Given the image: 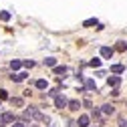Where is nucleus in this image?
Wrapping results in <instances>:
<instances>
[{
	"label": "nucleus",
	"mask_w": 127,
	"mask_h": 127,
	"mask_svg": "<svg viewBox=\"0 0 127 127\" xmlns=\"http://www.w3.org/2000/svg\"><path fill=\"white\" fill-rule=\"evenodd\" d=\"M14 119H16V117H14V113H10V111H8V113H2V115H0V125L14 123Z\"/></svg>",
	"instance_id": "nucleus-3"
},
{
	"label": "nucleus",
	"mask_w": 127,
	"mask_h": 127,
	"mask_svg": "<svg viewBox=\"0 0 127 127\" xmlns=\"http://www.w3.org/2000/svg\"><path fill=\"white\" fill-rule=\"evenodd\" d=\"M20 67H22V63H20V61H12V63H10V69H12V71H18Z\"/></svg>",
	"instance_id": "nucleus-17"
},
{
	"label": "nucleus",
	"mask_w": 127,
	"mask_h": 127,
	"mask_svg": "<svg viewBox=\"0 0 127 127\" xmlns=\"http://www.w3.org/2000/svg\"><path fill=\"white\" fill-rule=\"evenodd\" d=\"M0 20H10V12H0Z\"/></svg>",
	"instance_id": "nucleus-21"
},
{
	"label": "nucleus",
	"mask_w": 127,
	"mask_h": 127,
	"mask_svg": "<svg viewBox=\"0 0 127 127\" xmlns=\"http://www.w3.org/2000/svg\"><path fill=\"white\" fill-rule=\"evenodd\" d=\"M67 73H69L67 67H55V75H59V77H67Z\"/></svg>",
	"instance_id": "nucleus-10"
},
{
	"label": "nucleus",
	"mask_w": 127,
	"mask_h": 127,
	"mask_svg": "<svg viewBox=\"0 0 127 127\" xmlns=\"http://www.w3.org/2000/svg\"><path fill=\"white\" fill-rule=\"evenodd\" d=\"M12 127H24V123H12Z\"/></svg>",
	"instance_id": "nucleus-26"
},
{
	"label": "nucleus",
	"mask_w": 127,
	"mask_h": 127,
	"mask_svg": "<svg viewBox=\"0 0 127 127\" xmlns=\"http://www.w3.org/2000/svg\"><path fill=\"white\" fill-rule=\"evenodd\" d=\"M115 51H119V53H125V51H127V44H125V42H117Z\"/></svg>",
	"instance_id": "nucleus-18"
},
{
	"label": "nucleus",
	"mask_w": 127,
	"mask_h": 127,
	"mask_svg": "<svg viewBox=\"0 0 127 127\" xmlns=\"http://www.w3.org/2000/svg\"><path fill=\"white\" fill-rule=\"evenodd\" d=\"M117 121H119V127H127V119L125 117H119Z\"/></svg>",
	"instance_id": "nucleus-24"
},
{
	"label": "nucleus",
	"mask_w": 127,
	"mask_h": 127,
	"mask_svg": "<svg viewBox=\"0 0 127 127\" xmlns=\"http://www.w3.org/2000/svg\"><path fill=\"white\" fill-rule=\"evenodd\" d=\"M55 65H57V59H53V57L44 59V67H55Z\"/></svg>",
	"instance_id": "nucleus-14"
},
{
	"label": "nucleus",
	"mask_w": 127,
	"mask_h": 127,
	"mask_svg": "<svg viewBox=\"0 0 127 127\" xmlns=\"http://www.w3.org/2000/svg\"><path fill=\"white\" fill-rule=\"evenodd\" d=\"M89 65H91L93 69H99V67H101V59H93V61L89 63Z\"/></svg>",
	"instance_id": "nucleus-19"
},
{
	"label": "nucleus",
	"mask_w": 127,
	"mask_h": 127,
	"mask_svg": "<svg viewBox=\"0 0 127 127\" xmlns=\"http://www.w3.org/2000/svg\"><path fill=\"white\" fill-rule=\"evenodd\" d=\"M34 85H36V89H46V85H49V83H46L44 79H38V81H36Z\"/></svg>",
	"instance_id": "nucleus-16"
},
{
	"label": "nucleus",
	"mask_w": 127,
	"mask_h": 127,
	"mask_svg": "<svg viewBox=\"0 0 127 127\" xmlns=\"http://www.w3.org/2000/svg\"><path fill=\"white\" fill-rule=\"evenodd\" d=\"M89 115H81V117H79V121H77V125L79 127H89Z\"/></svg>",
	"instance_id": "nucleus-8"
},
{
	"label": "nucleus",
	"mask_w": 127,
	"mask_h": 127,
	"mask_svg": "<svg viewBox=\"0 0 127 127\" xmlns=\"http://www.w3.org/2000/svg\"><path fill=\"white\" fill-rule=\"evenodd\" d=\"M119 83H121V79H119L117 75H113V77H109V79H107V85H109V87H113V89H119Z\"/></svg>",
	"instance_id": "nucleus-4"
},
{
	"label": "nucleus",
	"mask_w": 127,
	"mask_h": 127,
	"mask_svg": "<svg viewBox=\"0 0 127 127\" xmlns=\"http://www.w3.org/2000/svg\"><path fill=\"white\" fill-rule=\"evenodd\" d=\"M12 105H16V107H22V99H18V97L14 99V97H12Z\"/></svg>",
	"instance_id": "nucleus-22"
},
{
	"label": "nucleus",
	"mask_w": 127,
	"mask_h": 127,
	"mask_svg": "<svg viewBox=\"0 0 127 127\" xmlns=\"http://www.w3.org/2000/svg\"><path fill=\"white\" fill-rule=\"evenodd\" d=\"M113 53H115V49H111V46H103V49H101V57L103 59H111Z\"/></svg>",
	"instance_id": "nucleus-6"
},
{
	"label": "nucleus",
	"mask_w": 127,
	"mask_h": 127,
	"mask_svg": "<svg viewBox=\"0 0 127 127\" xmlns=\"http://www.w3.org/2000/svg\"><path fill=\"white\" fill-rule=\"evenodd\" d=\"M22 65H24L26 69H32V67H34V61H24V63H22Z\"/></svg>",
	"instance_id": "nucleus-23"
},
{
	"label": "nucleus",
	"mask_w": 127,
	"mask_h": 127,
	"mask_svg": "<svg viewBox=\"0 0 127 127\" xmlns=\"http://www.w3.org/2000/svg\"><path fill=\"white\" fill-rule=\"evenodd\" d=\"M93 117H95V119L99 121V125H101V123L105 121V115L101 113V109H93Z\"/></svg>",
	"instance_id": "nucleus-9"
},
{
	"label": "nucleus",
	"mask_w": 127,
	"mask_h": 127,
	"mask_svg": "<svg viewBox=\"0 0 127 127\" xmlns=\"http://www.w3.org/2000/svg\"><path fill=\"white\" fill-rule=\"evenodd\" d=\"M101 113H103L105 117H107V115H113V113H115V107L107 103V105H103V107H101Z\"/></svg>",
	"instance_id": "nucleus-7"
},
{
	"label": "nucleus",
	"mask_w": 127,
	"mask_h": 127,
	"mask_svg": "<svg viewBox=\"0 0 127 127\" xmlns=\"http://www.w3.org/2000/svg\"><path fill=\"white\" fill-rule=\"evenodd\" d=\"M55 107H57V109H65V107H69V99L65 97V95H59V97H55Z\"/></svg>",
	"instance_id": "nucleus-2"
},
{
	"label": "nucleus",
	"mask_w": 127,
	"mask_h": 127,
	"mask_svg": "<svg viewBox=\"0 0 127 127\" xmlns=\"http://www.w3.org/2000/svg\"><path fill=\"white\" fill-rule=\"evenodd\" d=\"M59 91H61V89H51V91L46 93V95H49V97H59V95H61Z\"/></svg>",
	"instance_id": "nucleus-20"
},
{
	"label": "nucleus",
	"mask_w": 127,
	"mask_h": 127,
	"mask_svg": "<svg viewBox=\"0 0 127 127\" xmlns=\"http://www.w3.org/2000/svg\"><path fill=\"white\" fill-rule=\"evenodd\" d=\"M79 107H81L79 101H69V109H71V111H79Z\"/></svg>",
	"instance_id": "nucleus-15"
},
{
	"label": "nucleus",
	"mask_w": 127,
	"mask_h": 127,
	"mask_svg": "<svg viewBox=\"0 0 127 127\" xmlns=\"http://www.w3.org/2000/svg\"><path fill=\"white\" fill-rule=\"evenodd\" d=\"M32 127H34V125H32Z\"/></svg>",
	"instance_id": "nucleus-27"
},
{
	"label": "nucleus",
	"mask_w": 127,
	"mask_h": 127,
	"mask_svg": "<svg viewBox=\"0 0 127 127\" xmlns=\"http://www.w3.org/2000/svg\"><path fill=\"white\" fill-rule=\"evenodd\" d=\"M0 99H8V93L6 91H0Z\"/></svg>",
	"instance_id": "nucleus-25"
},
{
	"label": "nucleus",
	"mask_w": 127,
	"mask_h": 127,
	"mask_svg": "<svg viewBox=\"0 0 127 127\" xmlns=\"http://www.w3.org/2000/svg\"><path fill=\"white\" fill-rule=\"evenodd\" d=\"M10 79H12V81H16V83H20V81H24V79H26V73H18V75H12Z\"/></svg>",
	"instance_id": "nucleus-12"
},
{
	"label": "nucleus",
	"mask_w": 127,
	"mask_h": 127,
	"mask_svg": "<svg viewBox=\"0 0 127 127\" xmlns=\"http://www.w3.org/2000/svg\"><path fill=\"white\" fill-rule=\"evenodd\" d=\"M83 26H87V28L89 26H99V22H97V18H89V20L83 22Z\"/></svg>",
	"instance_id": "nucleus-13"
},
{
	"label": "nucleus",
	"mask_w": 127,
	"mask_h": 127,
	"mask_svg": "<svg viewBox=\"0 0 127 127\" xmlns=\"http://www.w3.org/2000/svg\"><path fill=\"white\" fill-rule=\"evenodd\" d=\"M123 71H125V67H123V65H111V73L119 75V73H123Z\"/></svg>",
	"instance_id": "nucleus-11"
},
{
	"label": "nucleus",
	"mask_w": 127,
	"mask_h": 127,
	"mask_svg": "<svg viewBox=\"0 0 127 127\" xmlns=\"http://www.w3.org/2000/svg\"><path fill=\"white\" fill-rule=\"evenodd\" d=\"M22 117H24L26 121H30V119H34V121H44V123H49V121H51L46 115H42L36 107H28V109L24 111V115H22Z\"/></svg>",
	"instance_id": "nucleus-1"
},
{
	"label": "nucleus",
	"mask_w": 127,
	"mask_h": 127,
	"mask_svg": "<svg viewBox=\"0 0 127 127\" xmlns=\"http://www.w3.org/2000/svg\"><path fill=\"white\" fill-rule=\"evenodd\" d=\"M85 91L87 93H95V91H97V85H95L93 79H87V81H85Z\"/></svg>",
	"instance_id": "nucleus-5"
}]
</instances>
